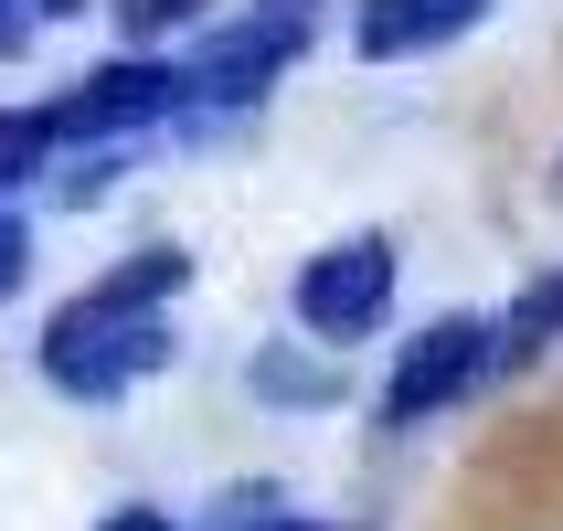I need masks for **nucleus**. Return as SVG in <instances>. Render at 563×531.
<instances>
[{"mask_svg": "<svg viewBox=\"0 0 563 531\" xmlns=\"http://www.w3.org/2000/svg\"><path fill=\"white\" fill-rule=\"evenodd\" d=\"M170 362H181L170 309H139V298H107V287H86V298H64L43 319V383L64 405H118V394H139Z\"/></svg>", "mask_w": 563, "mask_h": 531, "instance_id": "f257e3e1", "label": "nucleus"}, {"mask_svg": "<svg viewBox=\"0 0 563 531\" xmlns=\"http://www.w3.org/2000/svg\"><path fill=\"white\" fill-rule=\"evenodd\" d=\"M64 150H96V139H150V128H181L191 118V64L181 54H139L128 43L118 64H86L75 86L43 96Z\"/></svg>", "mask_w": 563, "mask_h": 531, "instance_id": "f03ea898", "label": "nucleus"}, {"mask_svg": "<svg viewBox=\"0 0 563 531\" xmlns=\"http://www.w3.org/2000/svg\"><path fill=\"white\" fill-rule=\"evenodd\" d=\"M309 32L319 22H298V11H266V0H245L234 22H202L191 32V118H245V107H266L277 96V75L298 54H309Z\"/></svg>", "mask_w": 563, "mask_h": 531, "instance_id": "7ed1b4c3", "label": "nucleus"}, {"mask_svg": "<svg viewBox=\"0 0 563 531\" xmlns=\"http://www.w3.org/2000/svg\"><path fill=\"white\" fill-rule=\"evenodd\" d=\"M478 383H500V319L446 309V319H426V330L394 351V383H383V425H394V436H405V425H437L446 405H468Z\"/></svg>", "mask_w": 563, "mask_h": 531, "instance_id": "20e7f679", "label": "nucleus"}, {"mask_svg": "<svg viewBox=\"0 0 563 531\" xmlns=\"http://www.w3.org/2000/svg\"><path fill=\"white\" fill-rule=\"evenodd\" d=\"M287 309H298V330L330 351L373 341L383 319H394V234H341V245H319L309 266H298V287H287Z\"/></svg>", "mask_w": 563, "mask_h": 531, "instance_id": "39448f33", "label": "nucleus"}, {"mask_svg": "<svg viewBox=\"0 0 563 531\" xmlns=\"http://www.w3.org/2000/svg\"><path fill=\"white\" fill-rule=\"evenodd\" d=\"M500 0H351V54L362 64H415V54H446L468 43Z\"/></svg>", "mask_w": 563, "mask_h": 531, "instance_id": "423d86ee", "label": "nucleus"}, {"mask_svg": "<svg viewBox=\"0 0 563 531\" xmlns=\"http://www.w3.org/2000/svg\"><path fill=\"white\" fill-rule=\"evenodd\" d=\"M245 394H255V405H277V414H330L351 394V373H341V351H330V341H266L245 362Z\"/></svg>", "mask_w": 563, "mask_h": 531, "instance_id": "0eeeda50", "label": "nucleus"}, {"mask_svg": "<svg viewBox=\"0 0 563 531\" xmlns=\"http://www.w3.org/2000/svg\"><path fill=\"white\" fill-rule=\"evenodd\" d=\"M553 341H563V266H553V277H532V287H521V298L500 309V373L542 362Z\"/></svg>", "mask_w": 563, "mask_h": 531, "instance_id": "6e6552de", "label": "nucleus"}, {"mask_svg": "<svg viewBox=\"0 0 563 531\" xmlns=\"http://www.w3.org/2000/svg\"><path fill=\"white\" fill-rule=\"evenodd\" d=\"M54 159H64V139H54L43 107H0V191L11 181H54Z\"/></svg>", "mask_w": 563, "mask_h": 531, "instance_id": "1a4fd4ad", "label": "nucleus"}, {"mask_svg": "<svg viewBox=\"0 0 563 531\" xmlns=\"http://www.w3.org/2000/svg\"><path fill=\"white\" fill-rule=\"evenodd\" d=\"M107 22H118L139 54H170L181 32H202V0H107Z\"/></svg>", "mask_w": 563, "mask_h": 531, "instance_id": "9d476101", "label": "nucleus"}, {"mask_svg": "<svg viewBox=\"0 0 563 531\" xmlns=\"http://www.w3.org/2000/svg\"><path fill=\"white\" fill-rule=\"evenodd\" d=\"M202 531H287V489H266V478H255V489H223V500L202 510Z\"/></svg>", "mask_w": 563, "mask_h": 531, "instance_id": "9b49d317", "label": "nucleus"}, {"mask_svg": "<svg viewBox=\"0 0 563 531\" xmlns=\"http://www.w3.org/2000/svg\"><path fill=\"white\" fill-rule=\"evenodd\" d=\"M22 287H32V223L0 213V298H22Z\"/></svg>", "mask_w": 563, "mask_h": 531, "instance_id": "f8f14e48", "label": "nucleus"}, {"mask_svg": "<svg viewBox=\"0 0 563 531\" xmlns=\"http://www.w3.org/2000/svg\"><path fill=\"white\" fill-rule=\"evenodd\" d=\"M32 32H43V11H32V0H0V64H22Z\"/></svg>", "mask_w": 563, "mask_h": 531, "instance_id": "ddd939ff", "label": "nucleus"}, {"mask_svg": "<svg viewBox=\"0 0 563 531\" xmlns=\"http://www.w3.org/2000/svg\"><path fill=\"white\" fill-rule=\"evenodd\" d=\"M96 531H181V521H170V510H150V500H128V510H107Z\"/></svg>", "mask_w": 563, "mask_h": 531, "instance_id": "4468645a", "label": "nucleus"}, {"mask_svg": "<svg viewBox=\"0 0 563 531\" xmlns=\"http://www.w3.org/2000/svg\"><path fill=\"white\" fill-rule=\"evenodd\" d=\"M43 22H86V11H107V0H32Z\"/></svg>", "mask_w": 563, "mask_h": 531, "instance_id": "2eb2a0df", "label": "nucleus"}, {"mask_svg": "<svg viewBox=\"0 0 563 531\" xmlns=\"http://www.w3.org/2000/svg\"><path fill=\"white\" fill-rule=\"evenodd\" d=\"M287 531H319V521H287Z\"/></svg>", "mask_w": 563, "mask_h": 531, "instance_id": "dca6fc26", "label": "nucleus"}]
</instances>
